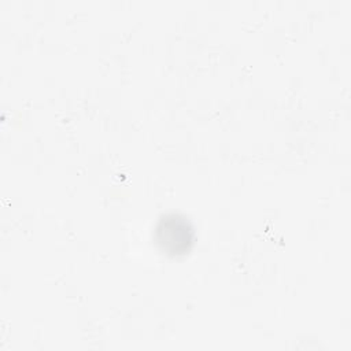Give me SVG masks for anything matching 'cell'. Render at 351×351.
I'll return each instance as SVG.
<instances>
[{"instance_id":"obj_1","label":"cell","mask_w":351,"mask_h":351,"mask_svg":"<svg viewBox=\"0 0 351 351\" xmlns=\"http://www.w3.org/2000/svg\"><path fill=\"white\" fill-rule=\"evenodd\" d=\"M158 245L170 255H180L189 251L193 244L195 232L191 222L180 214L163 215L155 228Z\"/></svg>"}]
</instances>
